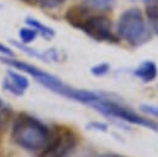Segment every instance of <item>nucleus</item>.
Returning a JSON list of instances; mask_svg holds the SVG:
<instances>
[{
	"instance_id": "nucleus-11",
	"label": "nucleus",
	"mask_w": 158,
	"mask_h": 157,
	"mask_svg": "<svg viewBox=\"0 0 158 157\" xmlns=\"http://www.w3.org/2000/svg\"><path fill=\"white\" fill-rule=\"evenodd\" d=\"M146 15H147L148 21H149L151 31L154 32V33L158 36V5L147 6Z\"/></svg>"
},
{
	"instance_id": "nucleus-13",
	"label": "nucleus",
	"mask_w": 158,
	"mask_h": 157,
	"mask_svg": "<svg viewBox=\"0 0 158 157\" xmlns=\"http://www.w3.org/2000/svg\"><path fill=\"white\" fill-rule=\"evenodd\" d=\"M38 6H41L42 9H47V10H53V9H58L60 7L65 0H33Z\"/></svg>"
},
{
	"instance_id": "nucleus-12",
	"label": "nucleus",
	"mask_w": 158,
	"mask_h": 157,
	"mask_svg": "<svg viewBox=\"0 0 158 157\" xmlns=\"http://www.w3.org/2000/svg\"><path fill=\"white\" fill-rule=\"evenodd\" d=\"M37 32L31 28L30 26H26V27H22L19 30V37H20V41L22 45H30L31 42H33L37 37Z\"/></svg>"
},
{
	"instance_id": "nucleus-10",
	"label": "nucleus",
	"mask_w": 158,
	"mask_h": 157,
	"mask_svg": "<svg viewBox=\"0 0 158 157\" xmlns=\"http://www.w3.org/2000/svg\"><path fill=\"white\" fill-rule=\"evenodd\" d=\"M83 5L90 11L107 12L115 7L116 0H84Z\"/></svg>"
},
{
	"instance_id": "nucleus-7",
	"label": "nucleus",
	"mask_w": 158,
	"mask_h": 157,
	"mask_svg": "<svg viewBox=\"0 0 158 157\" xmlns=\"http://www.w3.org/2000/svg\"><path fill=\"white\" fill-rule=\"evenodd\" d=\"M89 15H90V10L86 9L83 4L74 5V6H72V7H69L67 10V12H65V20L73 27H77V28L80 30L81 25L89 17Z\"/></svg>"
},
{
	"instance_id": "nucleus-6",
	"label": "nucleus",
	"mask_w": 158,
	"mask_h": 157,
	"mask_svg": "<svg viewBox=\"0 0 158 157\" xmlns=\"http://www.w3.org/2000/svg\"><path fill=\"white\" fill-rule=\"evenodd\" d=\"M28 79L23 74L15 72V70H7L6 75L2 80V88L5 91L15 95L21 96L25 94V91L28 88Z\"/></svg>"
},
{
	"instance_id": "nucleus-4",
	"label": "nucleus",
	"mask_w": 158,
	"mask_h": 157,
	"mask_svg": "<svg viewBox=\"0 0 158 157\" xmlns=\"http://www.w3.org/2000/svg\"><path fill=\"white\" fill-rule=\"evenodd\" d=\"M78 143L75 132L67 126H54L38 157H70Z\"/></svg>"
},
{
	"instance_id": "nucleus-21",
	"label": "nucleus",
	"mask_w": 158,
	"mask_h": 157,
	"mask_svg": "<svg viewBox=\"0 0 158 157\" xmlns=\"http://www.w3.org/2000/svg\"><path fill=\"white\" fill-rule=\"evenodd\" d=\"M22 1H30V0H22Z\"/></svg>"
},
{
	"instance_id": "nucleus-14",
	"label": "nucleus",
	"mask_w": 158,
	"mask_h": 157,
	"mask_svg": "<svg viewBox=\"0 0 158 157\" xmlns=\"http://www.w3.org/2000/svg\"><path fill=\"white\" fill-rule=\"evenodd\" d=\"M110 70V64L106 63V62H101V63H98L95 66H93L90 68V72L95 77H102L105 74H107Z\"/></svg>"
},
{
	"instance_id": "nucleus-3",
	"label": "nucleus",
	"mask_w": 158,
	"mask_h": 157,
	"mask_svg": "<svg viewBox=\"0 0 158 157\" xmlns=\"http://www.w3.org/2000/svg\"><path fill=\"white\" fill-rule=\"evenodd\" d=\"M90 106L105 116L115 117V119H118V120H122V121H126L133 125L143 126V127H147L149 130L158 132V122L136 114L133 110L125 106L123 104L114 99H110L107 96H104L102 94H99V98Z\"/></svg>"
},
{
	"instance_id": "nucleus-8",
	"label": "nucleus",
	"mask_w": 158,
	"mask_h": 157,
	"mask_svg": "<svg viewBox=\"0 0 158 157\" xmlns=\"http://www.w3.org/2000/svg\"><path fill=\"white\" fill-rule=\"evenodd\" d=\"M135 77H137L143 83H151L157 78L158 69L154 62L152 61H143L141 64H138L133 70Z\"/></svg>"
},
{
	"instance_id": "nucleus-5",
	"label": "nucleus",
	"mask_w": 158,
	"mask_h": 157,
	"mask_svg": "<svg viewBox=\"0 0 158 157\" xmlns=\"http://www.w3.org/2000/svg\"><path fill=\"white\" fill-rule=\"evenodd\" d=\"M80 30L98 42H114L116 37L112 32V23L109 17L104 15H89Z\"/></svg>"
},
{
	"instance_id": "nucleus-19",
	"label": "nucleus",
	"mask_w": 158,
	"mask_h": 157,
	"mask_svg": "<svg viewBox=\"0 0 158 157\" xmlns=\"http://www.w3.org/2000/svg\"><path fill=\"white\" fill-rule=\"evenodd\" d=\"M100 157H125V156L118 155V153H104V155H101Z\"/></svg>"
},
{
	"instance_id": "nucleus-2",
	"label": "nucleus",
	"mask_w": 158,
	"mask_h": 157,
	"mask_svg": "<svg viewBox=\"0 0 158 157\" xmlns=\"http://www.w3.org/2000/svg\"><path fill=\"white\" fill-rule=\"evenodd\" d=\"M117 33L133 47L144 45L152 36L142 11L136 7L127 9L121 14L117 21Z\"/></svg>"
},
{
	"instance_id": "nucleus-17",
	"label": "nucleus",
	"mask_w": 158,
	"mask_h": 157,
	"mask_svg": "<svg viewBox=\"0 0 158 157\" xmlns=\"http://www.w3.org/2000/svg\"><path fill=\"white\" fill-rule=\"evenodd\" d=\"M9 109H10V108L6 105V103H4V101L0 99V125H1V121L4 120V117L7 115Z\"/></svg>"
},
{
	"instance_id": "nucleus-22",
	"label": "nucleus",
	"mask_w": 158,
	"mask_h": 157,
	"mask_svg": "<svg viewBox=\"0 0 158 157\" xmlns=\"http://www.w3.org/2000/svg\"><path fill=\"white\" fill-rule=\"evenodd\" d=\"M130 1H136V0H130Z\"/></svg>"
},
{
	"instance_id": "nucleus-23",
	"label": "nucleus",
	"mask_w": 158,
	"mask_h": 157,
	"mask_svg": "<svg viewBox=\"0 0 158 157\" xmlns=\"http://www.w3.org/2000/svg\"><path fill=\"white\" fill-rule=\"evenodd\" d=\"M0 7H1V5H0Z\"/></svg>"
},
{
	"instance_id": "nucleus-9",
	"label": "nucleus",
	"mask_w": 158,
	"mask_h": 157,
	"mask_svg": "<svg viewBox=\"0 0 158 157\" xmlns=\"http://www.w3.org/2000/svg\"><path fill=\"white\" fill-rule=\"evenodd\" d=\"M26 25L30 26L31 28H33L37 32V35H41L46 40H51L54 36V30L52 27L42 23L41 21H38L35 17H27L26 19Z\"/></svg>"
},
{
	"instance_id": "nucleus-1",
	"label": "nucleus",
	"mask_w": 158,
	"mask_h": 157,
	"mask_svg": "<svg viewBox=\"0 0 158 157\" xmlns=\"http://www.w3.org/2000/svg\"><path fill=\"white\" fill-rule=\"evenodd\" d=\"M51 130L37 117L26 112L19 114L12 122L11 138L21 148L40 152L49 138Z\"/></svg>"
},
{
	"instance_id": "nucleus-15",
	"label": "nucleus",
	"mask_w": 158,
	"mask_h": 157,
	"mask_svg": "<svg viewBox=\"0 0 158 157\" xmlns=\"http://www.w3.org/2000/svg\"><path fill=\"white\" fill-rule=\"evenodd\" d=\"M141 110L146 114H149L152 116H157L158 117V106L157 105H148V104H143L141 105Z\"/></svg>"
},
{
	"instance_id": "nucleus-16",
	"label": "nucleus",
	"mask_w": 158,
	"mask_h": 157,
	"mask_svg": "<svg viewBox=\"0 0 158 157\" xmlns=\"http://www.w3.org/2000/svg\"><path fill=\"white\" fill-rule=\"evenodd\" d=\"M88 127H89V129H91V130L102 131V132L107 131V125H106V124H104V122H100V121H93V122H90V124L88 125Z\"/></svg>"
},
{
	"instance_id": "nucleus-18",
	"label": "nucleus",
	"mask_w": 158,
	"mask_h": 157,
	"mask_svg": "<svg viewBox=\"0 0 158 157\" xmlns=\"http://www.w3.org/2000/svg\"><path fill=\"white\" fill-rule=\"evenodd\" d=\"M0 53H2V54H6V56H14V52L9 48V47H6L5 45H2V43H0Z\"/></svg>"
},
{
	"instance_id": "nucleus-20",
	"label": "nucleus",
	"mask_w": 158,
	"mask_h": 157,
	"mask_svg": "<svg viewBox=\"0 0 158 157\" xmlns=\"http://www.w3.org/2000/svg\"><path fill=\"white\" fill-rule=\"evenodd\" d=\"M147 6H151V5H158V0H143Z\"/></svg>"
}]
</instances>
